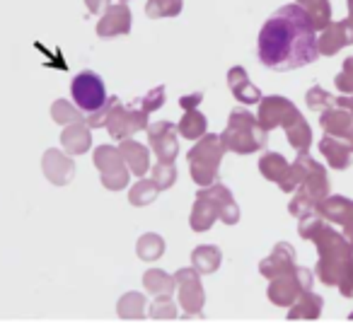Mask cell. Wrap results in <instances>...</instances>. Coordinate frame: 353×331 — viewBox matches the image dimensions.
Here are the masks:
<instances>
[{
  "mask_svg": "<svg viewBox=\"0 0 353 331\" xmlns=\"http://www.w3.org/2000/svg\"><path fill=\"white\" fill-rule=\"evenodd\" d=\"M259 61L271 70H295L317 61V34L300 6H283L264 22L256 41Z\"/></svg>",
  "mask_w": 353,
  "mask_h": 331,
  "instance_id": "cell-1",
  "label": "cell"
},
{
  "mask_svg": "<svg viewBox=\"0 0 353 331\" xmlns=\"http://www.w3.org/2000/svg\"><path fill=\"white\" fill-rule=\"evenodd\" d=\"M300 234L317 244V278L324 285H336L343 297H353V244L324 223L319 213L300 218Z\"/></svg>",
  "mask_w": 353,
  "mask_h": 331,
  "instance_id": "cell-2",
  "label": "cell"
},
{
  "mask_svg": "<svg viewBox=\"0 0 353 331\" xmlns=\"http://www.w3.org/2000/svg\"><path fill=\"white\" fill-rule=\"evenodd\" d=\"M221 218L225 225H235L240 223V205L235 203L230 189L223 184H211L203 186L196 194V203L192 208V225L194 232H206L213 228V223Z\"/></svg>",
  "mask_w": 353,
  "mask_h": 331,
  "instance_id": "cell-3",
  "label": "cell"
},
{
  "mask_svg": "<svg viewBox=\"0 0 353 331\" xmlns=\"http://www.w3.org/2000/svg\"><path fill=\"white\" fill-rule=\"evenodd\" d=\"M221 141L225 150H232L237 155H250L266 146L269 133L259 126L254 114L245 112V109H232L230 121H228L225 131L221 133Z\"/></svg>",
  "mask_w": 353,
  "mask_h": 331,
  "instance_id": "cell-4",
  "label": "cell"
},
{
  "mask_svg": "<svg viewBox=\"0 0 353 331\" xmlns=\"http://www.w3.org/2000/svg\"><path fill=\"white\" fill-rule=\"evenodd\" d=\"M223 155H225V146H223L221 136H216V133H203L201 141L189 150V172H192V179L201 189L216 184Z\"/></svg>",
  "mask_w": 353,
  "mask_h": 331,
  "instance_id": "cell-5",
  "label": "cell"
},
{
  "mask_svg": "<svg viewBox=\"0 0 353 331\" xmlns=\"http://www.w3.org/2000/svg\"><path fill=\"white\" fill-rule=\"evenodd\" d=\"M290 191H305L314 201H322L329 196V179L327 170L317 160L303 152L298 160L290 165Z\"/></svg>",
  "mask_w": 353,
  "mask_h": 331,
  "instance_id": "cell-6",
  "label": "cell"
},
{
  "mask_svg": "<svg viewBox=\"0 0 353 331\" xmlns=\"http://www.w3.org/2000/svg\"><path fill=\"white\" fill-rule=\"evenodd\" d=\"M312 281H314V276H312L310 268L295 266L290 273L271 278L269 300L274 302L276 307H290L300 295H303V292L312 290Z\"/></svg>",
  "mask_w": 353,
  "mask_h": 331,
  "instance_id": "cell-7",
  "label": "cell"
},
{
  "mask_svg": "<svg viewBox=\"0 0 353 331\" xmlns=\"http://www.w3.org/2000/svg\"><path fill=\"white\" fill-rule=\"evenodd\" d=\"M94 167L99 170V174H102V186L109 191H121L123 186L128 184V167L126 162H123L121 152H119V148L114 146H99L97 150H94Z\"/></svg>",
  "mask_w": 353,
  "mask_h": 331,
  "instance_id": "cell-8",
  "label": "cell"
},
{
  "mask_svg": "<svg viewBox=\"0 0 353 331\" xmlns=\"http://www.w3.org/2000/svg\"><path fill=\"white\" fill-rule=\"evenodd\" d=\"M70 94L75 99V107L85 114H92L107 102V90H104V80L92 70H83L75 75L73 85H70Z\"/></svg>",
  "mask_w": 353,
  "mask_h": 331,
  "instance_id": "cell-9",
  "label": "cell"
},
{
  "mask_svg": "<svg viewBox=\"0 0 353 331\" xmlns=\"http://www.w3.org/2000/svg\"><path fill=\"white\" fill-rule=\"evenodd\" d=\"M104 126H107V131L112 138L126 141V138H131L133 133L148 128V114L136 107H131V104H128V107H121V104L117 102L112 107V112H109Z\"/></svg>",
  "mask_w": 353,
  "mask_h": 331,
  "instance_id": "cell-10",
  "label": "cell"
},
{
  "mask_svg": "<svg viewBox=\"0 0 353 331\" xmlns=\"http://www.w3.org/2000/svg\"><path fill=\"white\" fill-rule=\"evenodd\" d=\"M174 283L179 288V305L189 314H199L206 305V292H203L201 278L194 268H179L174 276Z\"/></svg>",
  "mask_w": 353,
  "mask_h": 331,
  "instance_id": "cell-11",
  "label": "cell"
},
{
  "mask_svg": "<svg viewBox=\"0 0 353 331\" xmlns=\"http://www.w3.org/2000/svg\"><path fill=\"white\" fill-rule=\"evenodd\" d=\"M298 114V107H295L290 99L281 97V94H271V97H261L259 99V114H256V121L264 128L266 133L274 131V128L283 126L288 119H293Z\"/></svg>",
  "mask_w": 353,
  "mask_h": 331,
  "instance_id": "cell-12",
  "label": "cell"
},
{
  "mask_svg": "<svg viewBox=\"0 0 353 331\" xmlns=\"http://www.w3.org/2000/svg\"><path fill=\"white\" fill-rule=\"evenodd\" d=\"M150 148L155 150L157 162H174L179 157V141H176V126L172 121H157L148 126Z\"/></svg>",
  "mask_w": 353,
  "mask_h": 331,
  "instance_id": "cell-13",
  "label": "cell"
},
{
  "mask_svg": "<svg viewBox=\"0 0 353 331\" xmlns=\"http://www.w3.org/2000/svg\"><path fill=\"white\" fill-rule=\"evenodd\" d=\"M41 170H44V177L51 181L54 186H65L73 181L75 177V162L70 160L65 152L56 150V148H49L41 157Z\"/></svg>",
  "mask_w": 353,
  "mask_h": 331,
  "instance_id": "cell-14",
  "label": "cell"
},
{
  "mask_svg": "<svg viewBox=\"0 0 353 331\" xmlns=\"http://www.w3.org/2000/svg\"><path fill=\"white\" fill-rule=\"evenodd\" d=\"M131 32V10L126 3H114L104 10L102 20L97 22V34L102 39L109 37H123Z\"/></svg>",
  "mask_w": 353,
  "mask_h": 331,
  "instance_id": "cell-15",
  "label": "cell"
},
{
  "mask_svg": "<svg viewBox=\"0 0 353 331\" xmlns=\"http://www.w3.org/2000/svg\"><path fill=\"white\" fill-rule=\"evenodd\" d=\"M353 44V30L343 22H332L329 27L322 30V37L317 39L319 56H336L341 49Z\"/></svg>",
  "mask_w": 353,
  "mask_h": 331,
  "instance_id": "cell-16",
  "label": "cell"
},
{
  "mask_svg": "<svg viewBox=\"0 0 353 331\" xmlns=\"http://www.w3.org/2000/svg\"><path fill=\"white\" fill-rule=\"evenodd\" d=\"M295 268V249L288 242H279L274 247V252L259 263V273L266 278H276L290 273Z\"/></svg>",
  "mask_w": 353,
  "mask_h": 331,
  "instance_id": "cell-17",
  "label": "cell"
},
{
  "mask_svg": "<svg viewBox=\"0 0 353 331\" xmlns=\"http://www.w3.org/2000/svg\"><path fill=\"white\" fill-rule=\"evenodd\" d=\"M259 172L264 174V179L279 184L285 194H293L290 191V162L281 152H266L259 160Z\"/></svg>",
  "mask_w": 353,
  "mask_h": 331,
  "instance_id": "cell-18",
  "label": "cell"
},
{
  "mask_svg": "<svg viewBox=\"0 0 353 331\" xmlns=\"http://www.w3.org/2000/svg\"><path fill=\"white\" fill-rule=\"evenodd\" d=\"M228 88L230 92L240 99L242 104H259L261 99V92L256 85H252L250 75L242 66H235V68L228 70Z\"/></svg>",
  "mask_w": 353,
  "mask_h": 331,
  "instance_id": "cell-19",
  "label": "cell"
},
{
  "mask_svg": "<svg viewBox=\"0 0 353 331\" xmlns=\"http://www.w3.org/2000/svg\"><path fill=\"white\" fill-rule=\"evenodd\" d=\"M319 123H322V128H324V133H327V136L348 141V136H351V128H353V114L348 112V109H341V107L324 109Z\"/></svg>",
  "mask_w": 353,
  "mask_h": 331,
  "instance_id": "cell-20",
  "label": "cell"
},
{
  "mask_svg": "<svg viewBox=\"0 0 353 331\" xmlns=\"http://www.w3.org/2000/svg\"><path fill=\"white\" fill-rule=\"evenodd\" d=\"M61 146L68 155H83V152L90 150L92 146V133H90V126L85 121L78 123H68L61 133Z\"/></svg>",
  "mask_w": 353,
  "mask_h": 331,
  "instance_id": "cell-21",
  "label": "cell"
},
{
  "mask_svg": "<svg viewBox=\"0 0 353 331\" xmlns=\"http://www.w3.org/2000/svg\"><path fill=\"white\" fill-rule=\"evenodd\" d=\"M314 213H319L324 220L336 225H346L353 218V201L343 199V196H327V199L317 201V208Z\"/></svg>",
  "mask_w": 353,
  "mask_h": 331,
  "instance_id": "cell-22",
  "label": "cell"
},
{
  "mask_svg": "<svg viewBox=\"0 0 353 331\" xmlns=\"http://www.w3.org/2000/svg\"><path fill=\"white\" fill-rule=\"evenodd\" d=\"M119 152H121L128 172H133L136 177L148 174V170H150V152H148L145 146L126 138V141H121V146H119Z\"/></svg>",
  "mask_w": 353,
  "mask_h": 331,
  "instance_id": "cell-23",
  "label": "cell"
},
{
  "mask_svg": "<svg viewBox=\"0 0 353 331\" xmlns=\"http://www.w3.org/2000/svg\"><path fill=\"white\" fill-rule=\"evenodd\" d=\"M319 150L322 155L327 157L329 167L332 170H348L351 167V146L348 141H341V138H334V136H324L319 141Z\"/></svg>",
  "mask_w": 353,
  "mask_h": 331,
  "instance_id": "cell-24",
  "label": "cell"
},
{
  "mask_svg": "<svg viewBox=\"0 0 353 331\" xmlns=\"http://www.w3.org/2000/svg\"><path fill=\"white\" fill-rule=\"evenodd\" d=\"M281 128H285V133H288V143L293 146V150L298 152V155H303V152L310 150V146H312V128L307 126V121H305L303 114L298 112Z\"/></svg>",
  "mask_w": 353,
  "mask_h": 331,
  "instance_id": "cell-25",
  "label": "cell"
},
{
  "mask_svg": "<svg viewBox=\"0 0 353 331\" xmlns=\"http://www.w3.org/2000/svg\"><path fill=\"white\" fill-rule=\"evenodd\" d=\"M322 307H324L322 297L307 290L290 305L288 319H317V317L322 314Z\"/></svg>",
  "mask_w": 353,
  "mask_h": 331,
  "instance_id": "cell-26",
  "label": "cell"
},
{
  "mask_svg": "<svg viewBox=\"0 0 353 331\" xmlns=\"http://www.w3.org/2000/svg\"><path fill=\"white\" fill-rule=\"evenodd\" d=\"M223 261V254L218 247H213V244H201V247H196L192 252V263H194V271L196 273H216L218 266H221Z\"/></svg>",
  "mask_w": 353,
  "mask_h": 331,
  "instance_id": "cell-27",
  "label": "cell"
},
{
  "mask_svg": "<svg viewBox=\"0 0 353 331\" xmlns=\"http://www.w3.org/2000/svg\"><path fill=\"white\" fill-rule=\"evenodd\" d=\"M295 6H300L307 12L314 32L332 25V6H329V0H295Z\"/></svg>",
  "mask_w": 353,
  "mask_h": 331,
  "instance_id": "cell-28",
  "label": "cell"
},
{
  "mask_svg": "<svg viewBox=\"0 0 353 331\" xmlns=\"http://www.w3.org/2000/svg\"><path fill=\"white\" fill-rule=\"evenodd\" d=\"M143 288H145L150 295H172L176 288L174 276L160 271V268H150V271L143 273Z\"/></svg>",
  "mask_w": 353,
  "mask_h": 331,
  "instance_id": "cell-29",
  "label": "cell"
},
{
  "mask_svg": "<svg viewBox=\"0 0 353 331\" xmlns=\"http://www.w3.org/2000/svg\"><path fill=\"white\" fill-rule=\"evenodd\" d=\"M179 133H182V138H189V141H199V138L206 133L208 128V121L206 117H203L199 109H187L182 117V121H179Z\"/></svg>",
  "mask_w": 353,
  "mask_h": 331,
  "instance_id": "cell-30",
  "label": "cell"
},
{
  "mask_svg": "<svg viewBox=\"0 0 353 331\" xmlns=\"http://www.w3.org/2000/svg\"><path fill=\"white\" fill-rule=\"evenodd\" d=\"M117 312L121 319H143V314H145V297L141 292H126L119 300Z\"/></svg>",
  "mask_w": 353,
  "mask_h": 331,
  "instance_id": "cell-31",
  "label": "cell"
},
{
  "mask_svg": "<svg viewBox=\"0 0 353 331\" xmlns=\"http://www.w3.org/2000/svg\"><path fill=\"white\" fill-rule=\"evenodd\" d=\"M136 254L143 259V261H155V259H160L162 254H165V239L155 232L143 234L136 244Z\"/></svg>",
  "mask_w": 353,
  "mask_h": 331,
  "instance_id": "cell-32",
  "label": "cell"
},
{
  "mask_svg": "<svg viewBox=\"0 0 353 331\" xmlns=\"http://www.w3.org/2000/svg\"><path fill=\"white\" fill-rule=\"evenodd\" d=\"M157 194H160V189H157L155 181L143 179L141 177V181L128 191V201H131V205H136V208H143V205H150L152 201L157 199Z\"/></svg>",
  "mask_w": 353,
  "mask_h": 331,
  "instance_id": "cell-33",
  "label": "cell"
},
{
  "mask_svg": "<svg viewBox=\"0 0 353 331\" xmlns=\"http://www.w3.org/2000/svg\"><path fill=\"white\" fill-rule=\"evenodd\" d=\"M184 0H148L145 15L150 20H162V17H176L182 12Z\"/></svg>",
  "mask_w": 353,
  "mask_h": 331,
  "instance_id": "cell-34",
  "label": "cell"
},
{
  "mask_svg": "<svg viewBox=\"0 0 353 331\" xmlns=\"http://www.w3.org/2000/svg\"><path fill=\"white\" fill-rule=\"evenodd\" d=\"M51 119L61 126H68V123H78V121H85V117L80 114V109H75L68 99H56L51 104Z\"/></svg>",
  "mask_w": 353,
  "mask_h": 331,
  "instance_id": "cell-35",
  "label": "cell"
},
{
  "mask_svg": "<svg viewBox=\"0 0 353 331\" xmlns=\"http://www.w3.org/2000/svg\"><path fill=\"white\" fill-rule=\"evenodd\" d=\"M305 102H307V107L312 109V112H324V109L336 107V97H334V94H329L327 90H322L319 85H317V88L307 90V94H305Z\"/></svg>",
  "mask_w": 353,
  "mask_h": 331,
  "instance_id": "cell-36",
  "label": "cell"
},
{
  "mask_svg": "<svg viewBox=\"0 0 353 331\" xmlns=\"http://www.w3.org/2000/svg\"><path fill=\"white\" fill-rule=\"evenodd\" d=\"M152 181H155L160 191L172 189V186H174V181H176L174 162H157V165L152 167Z\"/></svg>",
  "mask_w": 353,
  "mask_h": 331,
  "instance_id": "cell-37",
  "label": "cell"
},
{
  "mask_svg": "<svg viewBox=\"0 0 353 331\" xmlns=\"http://www.w3.org/2000/svg\"><path fill=\"white\" fill-rule=\"evenodd\" d=\"M162 104H165V88H155V90H150L145 97L133 99L131 107L141 109V112H145V114H152V112H157Z\"/></svg>",
  "mask_w": 353,
  "mask_h": 331,
  "instance_id": "cell-38",
  "label": "cell"
},
{
  "mask_svg": "<svg viewBox=\"0 0 353 331\" xmlns=\"http://www.w3.org/2000/svg\"><path fill=\"white\" fill-rule=\"evenodd\" d=\"M314 208H317V201L305 194V191H295L293 201L288 203L290 215H295V218H305V215L314 213Z\"/></svg>",
  "mask_w": 353,
  "mask_h": 331,
  "instance_id": "cell-39",
  "label": "cell"
},
{
  "mask_svg": "<svg viewBox=\"0 0 353 331\" xmlns=\"http://www.w3.org/2000/svg\"><path fill=\"white\" fill-rule=\"evenodd\" d=\"M150 317L152 319H174L176 307L172 305L170 295H157V300L150 307Z\"/></svg>",
  "mask_w": 353,
  "mask_h": 331,
  "instance_id": "cell-40",
  "label": "cell"
},
{
  "mask_svg": "<svg viewBox=\"0 0 353 331\" xmlns=\"http://www.w3.org/2000/svg\"><path fill=\"white\" fill-rule=\"evenodd\" d=\"M334 83H336V90L343 94H353V56H348L346 61H343L341 66V73L334 78Z\"/></svg>",
  "mask_w": 353,
  "mask_h": 331,
  "instance_id": "cell-41",
  "label": "cell"
},
{
  "mask_svg": "<svg viewBox=\"0 0 353 331\" xmlns=\"http://www.w3.org/2000/svg\"><path fill=\"white\" fill-rule=\"evenodd\" d=\"M117 102H119V97H107V102H104L97 112H92V114H88V117H85V123H88L90 128H102L104 123H107L109 112H112V107Z\"/></svg>",
  "mask_w": 353,
  "mask_h": 331,
  "instance_id": "cell-42",
  "label": "cell"
},
{
  "mask_svg": "<svg viewBox=\"0 0 353 331\" xmlns=\"http://www.w3.org/2000/svg\"><path fill=\"white\" fill-rule=\"evenodd\" d=\"M201 102H203V94L201 92H194V94H187V97L179 99V107L187 112V109H196Z\"/></svg>",
  "mask_w": 353,
  "mask_h": 331,
  "instance_id": "cell-43",
  "label": "cell"
},
{
  "mask_svg": "<svg viewBox=\"0 0 353 331\" xmlns=\"http://www.w3.org/2000/svg\"><path fill=\"white\" fill-rule=\"evenodd\" d=\"M85 6H88V10L92 12V15H99V12H104L112 6V0H85Z\"/></svg>",
  "mask_w": 353,
  "mask_h": 331,
  "instance_id": "cell-44",
  "label": "cell"
},
{
  "mask_svg": "<svg viewBox=\"0 0 353 331\" xmlns=\"http://www.w3.org/2000/svg\"><path fill=\"white\" fill-rule=\"evenodd\" d=\"M336 107L348 109V112L353 114V94H348V97H336Z\"/></svg>",
  "mask_w": 353,
  "mask_h": 331,
  "instance_id": "cell-45",
  "label": "cell"
},
{
  "mask_svg": "<svg viewBox=\"0 0 353 331\" xmlns=\"http://www.w3.org/2000/svg\"><path fill=\"white\" fill-rule=\"evenodd\" d=\"M343 234H346V239H348V242L353 244V218L348 220L346 225H343Z\"/></svg>",
  "mask_w": 353,
  "mask_h": 331,
  "instance_id": "cell-46",
  "label": "cell"
},
{
  "mask_svg": "<svg viewBox=\"0 0 353 331\" xmlns=\"http://www.w3.org/2000/svg\"><path fill=\"white\" fill-rule=\"evenodd\" d=\"M346 25L353 30V0H348V17H346Z\"/></svg>",
  "mask_w": 353,
  "mask_h": 331,
  "instance_id": "cell-47",
  "label": "cell"
},
{
  "mask_svg": "<svg viewBox=\"0 0 353 331\" xmlns=\"http://www.w3.org/2000/svg\"><path fill=\"white\" fill-rule=\"evenodd\" d=\"M348 146H351V150H353V128H351V136H348Z\"/></svg>",
  "mask_w": 353,
  "mask_h": 331,
  "instance_id": "cell-48",
  "label": "cell"
},
{
  "mask_svg": "<svg viewBox=\"0 0 353 331\" xmlns=\"http://www.w3.org/2000/svg\"><path fill=\"white\" fill-rule=\"evenodd\" d=\"M348 319H353V312H351V314H348Z\"/></svg>",
  "mask_w": 353,
  "mask_h": 331,
  "instance_id": "cell-49",
  "label": "cell"
},
{
  "mask_svg": "<svg viewBox=\"0 0 353 331\" xmlns=\"http://www.w3.org/2000/svg\"><path fill=\"white\" fill-rule=\"evenodd\" d=\"M119 3H128V0H119Z\"/></svg>",
  "mask_w": 353,
  "mask_h": 331,
  "instance_id": "cell-50",
  "label": "cell"
}]
</instances>
